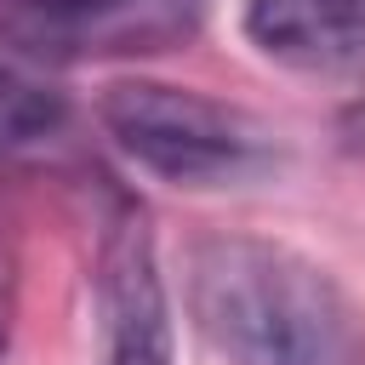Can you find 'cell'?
<instances>
[{
	"label": "cell",
	"instance_id": "1",
	"mask_svg": "<svg viewBox=\"0 0 365 365\" xmlns=\"http://www.w3.org/2000/svg\"><path fill=\"white\" fill-rule=\"evenodd\" d=\"M188 314L228 365H365V314L308 251L205 234L188 251Z\"/></svg>",
	"mask_w": 365,
	"mask_h": 365
},
{
	"label": "cell",
	"instance_id": "2",
	"mask_svg": "<svg viewBox=\"0 0 365 365\" xmlns=\"http://www.w3.org/2000/svg\"><path fill=\"white\" fill-rule=\"evenodd\" d=\"M97 120L137 171L188 194L245 188L279 165V137L268 120L194 86L114 80L97 97Z\"/></svg>",
	"mask_w": 365,
	"mask_h": 365
},
{
	"label": "cell",
	"instance_id": "3",
	"mask_svg": "<svg viewBox=\"0 0 365 365\" xmlns=\"http://www.w3.org/2000/svg\"><path fill=\"white\" fill-rule=\"evenodd\" d=\"M205 0H74V6H0V57L17 63H97L143 57L194 40Z\"/></svg>",
	"mask_w": 365,
	"mask_h": 365
},
{
	"label": "cell",
	"instance_id": "4",
	"mask_svg": "<svg viewBox=\"0 0 365 365\" xmlns=\"http://www.w3.org/2000/svg\"><path fill=\"white\" fill-rule=\"evenodd\" d=\"M97 319L103 365H177L154 228L131 200H114V211L97 228Z\"/></svg>",
	"mask_w": 365,
	"mask_h": 365
},
{
	"label": "cell",
	"instance_id": "5",
	"mask_svg": "<svg viewBox=\"0 0 365 365\" xmlns=\"http://www.w3.org/2000/svg\"><path fill=\"white\" fill-rule=\"evenodd\" d=\"M240 29L279 68L365 80V0H245Z\"/></svg>",
	"mask_w": 365,
	"mask_h": 365
},
{
	"label": "cell",
	"instance_id": "6",
	"mask_svg": "<svg viewBox=\"0 0 365 365\" xmlns=\"http://www.w3.org/2000/svg\"><path fill=\"white\" fill-rule=\"evenodd\" d=\"M68 131V97L34 63L0 57V165L46 154Z\"/></svg>",
	"mask_w": 365,
	"mask_h": 365
},
{
	"label": "cell",
	"instance_id": "7",
	"mask_svg": "<svg viewBox=\"0 0 365 365\" xmlns=\"http://www.w3.org/2000/svg\"><path fill=\"white\" fill-rule=\"evenodd\" d=\"M11 314H17V285H11V268L0 262V365L11 354Z\"/></svg>",
	"mask_w": 365,
	"mask_h": 365
},
{
	"label": "cell",
	"instance_id": "8",
	"mask_svg": "<svg viewBox=\"0 0 365 365\" xmlns=\"http://www.w3.org/2000/svg\"><path fill=\"white\" fill-rule=\"evenodd\" d=\"M0 6H74V0H0Z\"/></svg>",
	"mask_w": 365,
	"mask_h": 365
}]
</instances>
